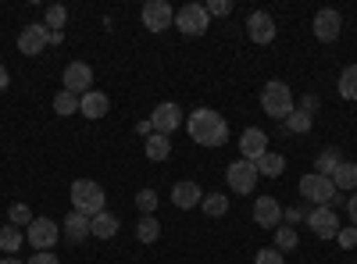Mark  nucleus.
<instances>
[{
  "instance_id": "nucleus-1",
  "label": "nucleus",
  "mask_w": 357,
  "mask_h": 264,
  "mask_svg": "<svg viewBox=\"0 0 357 264\" xmlns=\"http://www.w3.org/2000/svg\"><path fill=\"white\" fill-rule=\"evenodd\" d=\"M186 132L200 146H225L229 143V125H225L222 114L211 111V107H197L186 118Z\"/></svg>"
},
{
  "instance_id": "nucleus-2",
  "label": "nucleus",
  "mask_w": 357,
  "mask_h": 264,
  "mask_svg": "<svg viewBox=\"0 0 357 264\" xmlns=\"http://www.w3.org/2000/svg\"><path fill=\"white\" fill-rule=\"evenodd\" d=\"M104 203H107V193L100 183H93V179L72 183V211H79L86 218H97V215H104Z\"/></svg>"
},
{
  "instance_id": "nucleus-3",
  "label": "nucleus",
  "mask_w": 357,
  "mask_h": 264,
  "mask_svg": "<svg viewBox=\"0 0 357 264\" xmlns=\"http://www.w3.org/2000/svg\"><path fill=\"white\" fill-rule=\"evenodd\" d=\"M301 196L307 203H314V208H336V203H347L340 196V189L333 186L329 175H318V171H311V175H304V179H301Z\"/></svg>"
},
{
  "instance_id": "nucleus-4",
  "label": "nucleus",
  "mask_w": 357,
  "mask_h": 264,
  "mask_svg": "<svg viewBox=\"0 0 357 264\" xmlns=\"http://www.w3.org/2000/svg\"><path fill=\"white\" fill-rule=\"evenodd\" d=\"M261 107H264V114L268 118H289L293 114V90L286 82H279V79H272V82H264V90H261Z\"/></svg>"
},
{
  "instance_id": "nucleus-5",
  "label": "nucleus",
  "mask_w": 357,
  "mask_h": 264,
  "mask_svg": "<svg viewBox=\"0 0 357 264\" xmlns=\"http://www.w3.org/2000/svg\"><path fill=\"white\" fill-rule=\"evenodd\" d=\"M175 25L183 36H204L207 25H211V15H207L204 4H183L175 11Z\"/></svg>"
},
{
  "instance_id": "nucleus-6",
  "label": "nucleus",
  "mask_w": 357,
  "mask_h": 264,
  "mask_svg": "<svg viewBox=\"0 0 357 264\" xmlns=\"http://www.w3.org/2000/svg\"><path fill=\"white\" fill-rule=\"evenodd\" d=\"M257 168H254V161H232L229 168H225V183H229V189L232 193H240V196H247V193H254V186H257Z\"/></svg>"
},
{
  "instance_id": "nucleus-7",
  "label": "nucleus",
  "mask_w": 357,
  "mask_h": 264,
  "mask_svg": "<svg viewBox=\"0 0 357 264\" xmlns=\"http://www.w3.org/2000/svg\"><path fill=\"white\" fill-rule=\"evenodd\" d=\"M57 240H61V225L50 222V218H33V225L25 228V243L33 247L36 254L40 250H50Z\"/></svg>"
},
{
  "instance_id": "nucleus-8",
  "label": "nucleus",
  "mask_w": 357,
  "mask_h": 264,
  "mask_svg": "<svg viewBox=\"0 0 357 264\" xmlns=\"http://www.w3.org/2000/svg\"><path fill=\"white\" fill-rule=\"evenodd\" d=\"M61 86H65L68 93H75V97H86L89 90H93V68H89L86 61H72V65H65Z\"/></svg>"
},
{
  "instance_id": "nucleus-9",
  "label": "nucleus",
  "mask_w": 357,
  "mask_h": 264,
  "mask_svg": "<svg viewBox=\"0 0 357 264\" xmlns=\"http://www.w3.org/2000/svg\"><path fill=\"white\" fill-rule=\"evenodd\" d=\"M47 47H50V29L47 25H25L18 33V50L25 57H40Z\"/></svg>"
},
{
  "instance_id": "nucleus-10",
  "label": "nucleus",
  "mask_w": 357,
  "mask_h": 264,
  "mask_svg": "<svg viewBox=\"0 0 357 264\" xmlns=\"http://www.w3.org/2000/svg\"><path fill=\"white\" fill-rule=\"evenodd\" d=\"M307 225L318 240H336V232H340V215L333 208H311L307 211Z\"/></svg>"
},
{
  "instance_id": "nucleus-11",
  "label": "nucleus",
  "mask_w": 357,
  "mask_h": 264,
  "mask_svg": "<svg viewBox=\"0 0 357 264\" xmlns=\"http://www.w3.org/2000/svg\"><path fill=\"white\" fill-rule=\"evenodd\" d=\"M143 25L151 33H165V29L175 25V8L165 4V0H151V4H143Z\"/></svg>"
},
{
  "instance_id": "nucleus-12",
  "label": "nucleus",
  "mask_w": 357,
  "mask_h": 264,
  "mask_svg": "<svg viewBox=\"0 0 357 264\" xmlns=\"http://www.w3.org/2000/svg\"><path fill=\"white\" fill-rule=\"evenodd\" d=\"M254 222L261 225V228H279L282 225V208H279V200L275 196H257L254 200Z\"/></svg>"
},
{
  "instance_id": "nucleus-13",
  "label": "nucleus",
  "mask_w": 357,
  "mask_h": 264,
  "mask_svg": "<svg viewBox=\"0 0 357 264\" xmlns=\"http://www.w3.org/2000/svg\"><path fill=\"white\" fill-rule=\"evenodd\" d=\"M178 125H183V111H178V104H158V107H154V114H151V129H154V132L168 136V132H175Z\"/></svg>"
},
{
  "instance_id": "nucleus-14",
  "label": "nucleus",
  "mask_w": 357,
  "mask_h": 264,
  "mask_svg": "<svg viewBox=\"0 0 357 264\" xmlns=\"http://www.w3.org/2000/svg\"><path fill=\"white\" fill-rule=\"evenodd\" d=\"M247 36L254 40V43H272L275 40V18L268 15V11H254L250 18H247Z\"/></svg>"
},
{
  "instance_id": "nucleus-15",
  "label": "nucleus",
  "mask_w": 357,
  "mask_h": 264,
  "mask_svg": "<svg viewBox=\"0 0 357 264\" xmlns=\"http://www.w3.org/2000/svg\"><path fill=\"white\" fill-rule=\"evenodd\" d=\"M340 29H343V18H340V11L325 8V11H318V15H314V36H318L321 43H333V40L340 36Z\"/></svg>"
},
{
  "instance_id": "nucleus-16",
  "label": "nucleus",
  "mask_w": 357,
  "mask_h": 264,
  "mask_svg": "<svg viewBox=\"0 0 357 264\" xmlns=\"http://www.w3.org/2000/svg\"><path fill=\"white\" fill-rule=\"evenodd\" d=\"M240 154H243V161L264 157V154H268V136H264L261 129H243V136H240Z\"/></svg>"
},
{
  "instance_id": "nucleus-17",
  "label": "nucleus",
  "mask_w": 357,
  "mask_h": 264,
  "mask_svg": "<svg viewBox=\"0 0 357 264\" xmlns=\"http://www.w3.org/2000/svg\"><path fill=\"white\" fill-rule=\"evenodd\" d=\"M200 200H204V193H200L197 183H175V186H172V203H175L178 211L200 208Z\"/></svg>"
},
{
  "instance_id": "nucleus-18",
  "label": "nucleus",
  "mask_w": 357,
  "mask_h": 264,
  "mask_svg": "<svg viewBox=\"0 0 357 264\" xmlns=\"http://www.w3.org/2000/svg\"><path fill=\"white\" fill-rule=\"evenodd\" d=\"M89 236H93V218H86V215L72 211V215L65 218V240L82 243V240H89Z\"/></svg>"
},
{
  "instance_id": "nucleus-19",
  "label": "nucleus",
  "mask_w": 357,
  "mask_h": 264,
  "mask_svg": "<svg viewBox=\"0 0 357 264\" xmlns=\"http://www.w3.org/2000/svg\"><path fill=\"white\" fill-rule=\"evenodd\" d=\"M111 111V100L104 97V93H97V90H89L86 97H79V114H86V118H104V114Z\"/></svg>"
},
{
  "instance_id": "nucleus-20",
  "label": "nucleus",
  "mask_w": 357,
  "mask_h": 264,
  "mask_svg": "<svg viewBox=\"0 0 357 264\" xmlns=\"http://www.w3.org/2000/svg\"><path fill=\"white\" fill-rule=\"evenodd\" d=\"M143 150H146V157H151V161H168L172 157V139L161 136V132H151V136H146V143H143Z\"/></svg>"
},
{
  "instance_id": "nucleus-21",
  "label": "nucleus",
  "mask_w": 357,
  "mask_h": 264,
  "mask_svg": "<svg viewBox=\"0 0 357 264\" xmlns=\"http://www.w3.org/2000/svg\"><path fill=\"white\" fill-rule=\"evenodd\" d=\"M254 168H257V175H264V179H279V175L286 171V157L268 150L264 157H257V161H254Z\"/></svg>"
},
{
  "instance_id": "nucleus-22",
  "label": "nucleus",
  "mask_w": 357,
  "mask_h": 264,
  "mask_svg": "<svg viewBox=\"0 0 357 264\" xmlns=\"http://www.w3.org/2000/svg\"><path fill=\"white\" fill-rule=\"evenodd\" d=\"M333 186H336L340 193L357 189V164H354V161H343V164L333 171Z\"/></svg>"
},
{
  "instance_id": "nucleus-23",
  "label": "nucleus",
  "mask_w": 357,
  "mask_h": 264,
  "mask_svg": "<svg viewBox=\"0 0 357 264\" xmlns=\"http://www.w3.org/2000/svg\"><path fill=\"white\" fill-rule=\"evenodd\" d=\"M343 164V157H340V150H336V146H329V150H321L318 157H314V171L318 175H329V179H333V171Z\"/></svg>"
},
{
  "instance_id": "nucleus-24",
  "label": "nucleus",
  "mask_w": 357,
  "mask_h": 264,
  "mask_svg": "<svg viewBox=\"0 0 357 264\" xmlns=\"http://www.w3.org/2000/svg\"><path fill=\"white\" fill-rule=\"evenodd\" d=\"M200 208H204V215H211V218H225L229 215V196L225 193H207L200 200Z\"/></svg>"
},
{
  "instance_id": "nucleus-25",
  "label": "nucleus",
  "mask_w": 357,
  "mask_h": 264,
  "mask_svg": "<svg viewBox=\"0 0 357 264\" xmlns=\"http://www.w3.org/2000/svg\"><path fill=\"white\" fill-rule=\"evenodd\" d=\"M22 243H25V232L18 225H4V228H0V250H4V254H18Z\"/></svg>"
},
{
  "instance_id": "nucleus-26",
  "label": "nucleus",
  "mask_w": 357,
  "mask_h": 264,
  "mask_svg": "<svg viewBox=\"0 0 357 264\" xmlns=\"http://www.w3.org/2000/svg\"><path fill=\"white\" fill-rule=\"evenodd\" d=\"M114 232H118V218L111 211H104V215L93 218V240H111Z\"/></svg>"
},
{
  "instance_id": "nucleus-27",
  "label": "nucleus",
  "mask_w": 357,
  "mask_h": 264,
  "mask_svg": "<svg viewBox=\"0 0 357 264\" xmlns=\"http://www.w3.org/2000/svg\"><path fill=\"white\" fill-rule=\"evenodd\" d=\"M158 236H161L158 218H154V215H143V218H139V225H136V240H139V243H154Z\"/></svg>"
},
{
  "instance_id": "nucleus-28",
  "label": "nucleus",
  "mask_w": 357,
  "mask_h": 264,
  "mask_svg": "<svg viewBox=\"0 0 357 264\" xmlns=\"http://www.w3.org/2000/svg\"><path fill=\"white\" fill-rule=\"evenodd\" d=\"M340 97L343 100H357V65L340 72Z\"/></svg>"
},
{
  "instance_id": "nucleus-29",
  "label": "nucleus",
  "mask_w": 357,
  "mask_h": 264,
  "mask_svg": "<svg viewBox=\"0 0 357 264\" xmlns=\"http://www.w3.org/2000/svg\"><path fill=\"white\" fill-rule=\"evenodd\" d=\"M296 243H301V236H296L293 225H279V228H275V250H279V254L296 250Z\"/></svg>"
},
{
  "instance_id": "nucleus-30",
  "label": "nucleus",
  "mask_w": 357,
  "mask_h": 264,
  "mask_svg": "<svg viewBox=\"0 0 357 264\" xmlns=\"http://www.w3.org/2000/svg\"><path fill=\"white\" fill-rule=\"evenodd\" d=\"M311 114L307 111H301V107H293V114H289V118H286V129L289 132H296V136H304V132H311Z\"/></svg>"
},
{
  "instance_id": "nucleus-31",
  "label": "nucleus",
  "mask_w": 357,
  "mask_h": 264,
  "mask_svg": "<svg viewBox=\"0 0 357 264\" xmlns=\"http://www.w3.org/2000/svg\"><path fill=\"white\" fill-rule=\"evenodd\" d=\"M65 22H68V8L65 4H50L47 8V29H50V33H61V29H65Z\"/></svg>"
},
{
  "instance_id": "nucleus-32",
  "label": "nucleus",
  "mask_w": 357,
  "mask_h": 264,
  "mask_svg": "<svg viewBox=\"0 0 357 264\" xmlns=\"http://www.w3.org/2000/svg\"><path fill=\"white\" fill-rule=\"evenodd\" d=\"M54 111L61 114V118H68V114H75V111H79V97H75V93H68V90H61V93L54 97Z\"/></svg>"
},
{
  "instance_id": "nucleus-33",
  "label": "nucleus",
  "mask_w": 357,
  "mask_h": 264,
  "mask_svg": "<svg viewBox=\"0 0 357 264\" xmlns=\"http://www.w3.org/2000/svg\"><path fill=\"white\" fill-rule=\"evenodd\" d=\"M8 225H18V228H29L33 225V211L25 208V203H15V208L8 211Z\"/></svg>"
},
{
  "instance_id": "nucleus-34",
  "label": "nucleus",
  "mask_w": 357,
  "mask_h": 264,
  "mask_svg": "<svg viewBox=\"0 0 357 264\" xmlns=\"http://www.w3.org/2000/svg\"><path fill=\"white\" fill-rule=\"evenodd\" d=\"M136 208H139L143 215H154V211H158V193H154V189H139V193H136Z\"/></svg>"
},
{
  "instance_id": "nucleus-35",
  "label": "nucleus",
  "mask_w": 357,
  "mask_h": 264,
  "mask_svg": "<svg viewBox=\"0 0 357 264\" xmlns=\"http://www.w3.org/2000/svg\"><path fill=\"white\" fill-rule=\"evenodd\" d=\"M336 243H340L343 250H357V228H340V232H336Z\"/></svg>"
},
{
  "instance_id": "nucleus-36",
  "label": "nucleus",
  "mask_w": 357,
  "mask_h": 264,
  "mask_svg": "<svg viewBox=\"0 0 357 264\" xmlns=\"http://www.w3.org/2000/svg\"><path fill=\"white\" fill-rule=\"evenodd\" d=\"M207 15H211V18H225L229 11H232V4H229V0H207Z\"/></svg>"
},
{
  "instance_id": "nucleus-37",
  "label": "nucleus",
  "mask_w": 357,
  "mask_h": 264,
  "mask_svg": "<svg viewBox=\"0 0 357 264\" xmlns=\"http://www.w3.org/2000/svg\"><path fill=\"white\" fill-rule=\"evenodd\" d=\"M254 264H286V261H282V254H279L275 247H268V250H257Z\"/></svg>"
},
{
  "instance_id": "nucleus-38",
  "label": "nucleus",
  "mask_w": 357,
  "mask_h": 264,
  "mask_svg": "<svg viewBox=\"0 0 357 264\" xmlns=\"http://www.w3.org/2000/svg\"><path fill=\"white\" fill-rule=\"evenodd\" d=\"M25 264H61V261H57V254H54V250H40V254L29 257Z\"/></svg>"
},
{
  "instance_id": "nucleus-39",
  "label": "nucleus",
  "mask_w": 357,
  "mask_h": 264,
  "mask_svg": "<svg viewBox=\"0 0 357 264\" xmlns=\"http://www.w3.org/2000/svg\"><path fill=\"white\" fill-rule=\"evenodd\" d=\"M301 218H307V211H296V208H286V211H282V222H286V225H296Z\"/></svg>"
},
{
  "instance_id": "nucleus-40",
  "label": "nucleus",
  "mask_w": 357,
  "mask_h": 264,
  "mask_svg": "<svg viewBox=\"0 0 357 264\" xmlns=\"http://www.w3.org/2000/svg\"><path fill=\"white\" fill-rule=\"evenodd\" d=\"M301 111L314 114V111H318V97H304V100H301Z\"/></svg>"
},
{
  "instance_id": "nucleus-41",
  "label": "nucleus",
  "mask_w": 357,
  "mask_h": 264,
  "mask_svg": "<svg viewBox=\"0 0 357 264\" xmlns=\"http://www.w3.org/2000/svg\"><path fill=\"white\" fill-rule=\"evenodd\" d=\"M347 208H350V222H354V228H357V196L347 200Z\"/></svg>"
},
{
  "instance_id": "nucleus-42",
  "label": "nucleus",
  "mask_w": 357,
  "mask_h": 264,
  "mask_svg": "<svg viewBox=\"0 0 357 264\" xmlns=\"http://www.w3.org/2000/svg\"><path fill=\"white\" fill-rule=\"evenodd\" d=\"M8 86H11V75H8L4 65H0V90H8Z\"/></svg>"
},
{
  "instance_id": "nucleus-43",
  "label": "nucleus",
  "mask_w": 357,
  "mask_h": 264,
  "mask_svg": "<svg viewBox=\"0 0 357 264\" xmlns=\"http://www.w3.org/2000/svg\"><path fill=\"white\" fill-rule=\"evenodd\" d=\"M0 264H25V261H18V257H4V261H0Z\"/></svg>"
}]
</instances>
